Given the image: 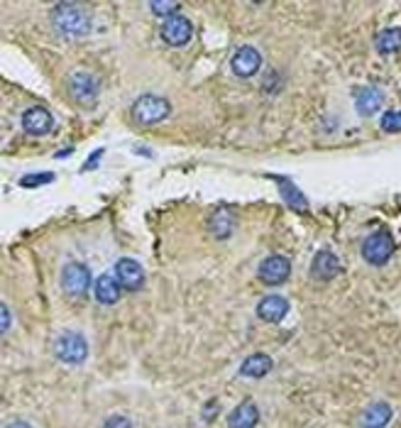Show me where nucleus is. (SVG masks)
Listing matches in <instances>:
<instances>
[{
    "instance_id": "obj_1",
    "label": "nucleus",
    "mask_w": 401,
    "mask_h": 428,
    "mask_svg": "<svg viewBox=\"0 0 401 428\" xmlns=\"http://www.w3.org/2000/svg\"><path fill=\"white\" fill-rule=\"evenodd\" d=\"M52 25L66 40H81L91 32V15L81 3H57L52 8Z\"/></svg>"
},
{
    "instance_id": "obj_2",
    "label": "nucleus",
    "mask_w": 401,
    "mask_h": 428,
    "mask_svg": "<svg viewBox=\"0 0 401 428\" xmlns=\"http://www.w3.org/2000/svg\"><path fill=\"white\" fill-rule=\"evenodd\" d=\"M169 113H171L169 101L161 98V96H154V94L140 96V98H137L135 103H132V108H130L132 120H135L137 125H145V128L166 120V118H169Z\"/></svg>"
},
{
    "instance_id": "obj_3",
    "label": "nucleus",
    "mask_w": 401,
    "mask_h": 428,
    "mask_svg": "<svg viewBox=\"0 0 401 428\" xmlns=\"http://www.w3.org/2000/svg\"><path fill=\"white\" fill-rule=\"evenodd\" d=\"M54 355L64 364H81L88 357V340L78 330H64L54 340Z\"/></svg>"
},
{
    "instance_id": "obj_4",
    "label": "nucleus",
    "mask_w": 401,
    "mask_h": 428,
    "mask_svg": "<svg viewBox=\"0 0 401 428\" xmlns=\"http://www.w3.org/2000/svg\"><path fill=\"white\" fill-rule=\"evenodd\" d=\"M394 255V237L389 230H374L362 242V260L372 267H381Z\"/></svg>"
},
{
    "instance_id": "obj_5",
    "label": "nucleus",
    "mask_w": 401,
    "mask_h": 428,
    "mask_svg": "<svg viewBox=\"0 0 401 428\" xmlns=\"http://www.w3.org/2000/svg\"><path fill=\"white\" fill-rule=\"evenodd\" d=\"M98 94H101V86L98 79L88 71H76L68 79V96L76 105L81 108H93L98 103Z\"/></svg>"
},
{
    "instance_id": "obj_6",
    "label": "nucleus",
    "mask_w": 401,
    "mask_h": 428,
    "mask_svg": "<svg viewBox=\"0 0 401 428\" xmlns=\"http://www.w3.org/2000/svg\"><path fill=\"white\" fill-rule=\"evenodd\" d=\"M159 35H161V40H164V45L184 47V45H189L191 37H194V25H191V20L186 15L176 13V15L166 17V20L161 22Z\"/></svg>"
},
{
    "instance_id": "obj_7",
    "label": "nucleus",
    "mask_w": 401,
    "mask_h": 428,
    "mask_svg": "<svg viewBox=\"0 0 401 428\" xmlns=\"http://www.w3.org/2000/svg\"><path fill=\"white\" fill-rule=\"evenodd\" d=\"M59 281H61V289L68 296H83L88 291V286H91V272L81 262H66Z\"/></svg>"
},
{
    "instance_id": "obj_8",
    "label": "nucleus",
    "mask_w": 401,
    "mask_h": 428,
    "mask_svg": "<svg viewBox=\"0 0 401 428\" xmlns=\"http://www.w3.org/2000/svg\"><path fill=\"white\" fill-rule=\"evenodd\" d=\"M257 276H259V281L267 286H282L284 281H289V276H291V262L284 255H269L267 260H262V265H259Z\"/></svg>"
},
{
    "instance_id": "obj_9",
    "label": "nucleus",
    "mask_w": 401,
    "mask_h": 428,
    "mask_svg": "<svg viewBox=\"0 0 401 428\" xmlns=\"http://www.w3.org/2000/svg\"><path fill=\"white\" fill-rule=\"evenodd\" d=\"M22 130L27 135H34V138H42V135H49L54 128V115L49 113L44 105H32L22 113Z\"/></svg>"
},
{
    "instance_id": "obj_10",
    "label": "nucleus",
    "mask_w": 401,
    "mask_h": 428,
    "mask_svg": "<svg viewBox=\"0 0 401 428\" xmlns=\"http://www.w3.org/2000/svg\"><path fill=\"white\" fill-rule=\"evenodd\" d=\"M259 66H262V54L249 45L240 47L233 54V59H230V69H233V74L240 76V79H252L259 71Z\"/></svg>"
},
{
    "instance_id": "obj_11",
    "label": "nucleus",
    "mask_w": 401,
    "mask_h": 428,
    "mask_svg": "<svg viewBox=\"0 0 401 428\" xmlns=\"http://www.w3.org/2000/svg\"><path fill=\"white\" fill-rule=\"evenodd\" d=\"M115 279L125 291H140L145 284V270L137 260L132 257H122L115 262Z\"/></svg>"
},
{
    "instance_id": "obj_12",
    "label": "nucleus",
    "mask_w": 401,
    "mask_h": 428,
    "mask_svg": "<svg viewBox=\"0 0 401 428\" xmlns=\"http://www.w3.org/2000/svg\"><path fill=\"white\" fill-rule=\"evenodd\" d=\"M340 272H342V265H340V260L335 257V252H330V250L316 252V257H313V262H311V276H313V279H316V281H330V279H335Z\"/></svg>"
},
{
    "instance_id": "obj_13",
    "label": "nucleus",
    "mask_w": 401,
    "mask_h": 428,
    "mask_svg": "<svg viewBox=\"0 0 401 428\" xmlns=\"http://www.w3.org/2000/svg\"><path fill=\"white\" fill-rule=\"evenodd\" d=\"M289 313V301L279 294H269L264 296L257 304V318L264 323H282Z\"/></svg>"
},
{
    "instance_id": "obj_14",
    "label": "nucleus",
    "mask_w": 401,
    "mask_h": 428,
    "mask_svg": "<svg viewBox=\"0 0 401 428\" xmlns=\"http://www.w3.org/2000/svg\"><path fill=\"white\" fill-rule=\"evenodd\" d=\"M257 423H259V408L252 399L240 401L228 416L230 428H257Z\"/></svg>"
},
{
    "instance_id": "obj_15",
    "label": "nucleus",
    "mask_w": 401,
    "mask_h": 428,
    "mask_svg": "<svg viewBox=\"0 0 401 428\" xmlns=\"http://www.w3.org/2000/svg\"><path fill=\"white\" fill-rule=\"evenodd\" d=\"M394 416L391 406L386 401H374L362 411L360 416V428H386Z\"/></svg>"
},
{
    "instance_id": "obj_16",
    "label": "nucleus",
    "mask_w": 401,
    "mask_h": 428,
    "mask_svg": "<svg viewBox=\"0 0 401 428\" xmlns=\"http://www.w3.org/2000/svg\"><path fill=\"white\" fill-rule=\"evenodd\" d=\"M93 294H96L98 304L112 306V304H117V301H120L122 286H120V281H117L115 276L101 274V276H98V281H96V289H93Z\"/></svg>"
},
{
    "instance_id": "obj_17",
    "label": "nucleus",
    "mask_w": 401,
    "mask_h": 428,
    "mask_svg": "<svg viewBox=\"0 0 401 428\" xmlns=\"http://www.w3.org/2000/svg\"><path fill=\"white\" fill-rule=\"evenodd\" d=\"M381 101H384V96H381L379 89H374V86H365V89L355 96V108L362 118H370V115L379 113Z\"/></svg>"
},
{
    "instance_id": "obj_18",
    "label": "nucleus",
    "mask_w": 401,
    "mask_h": 428,
    "mask_svg": "<svg viewBox=\"0 0 401 428\" xmlns=\"http://www.w3.org/2000/svg\"><path fill=\"white\" fill-rule=\"evenodd\" d=\"M269 372H272V357L264 353L249 355V357L240 364V374H242V377H249V379H259Z\"/></svg>"
},
{
    "instance_id": "obj_19",
    "label": "nucleus",
    "mask_w": 401,
    "mask_h": 428,
    "mask_svg": "<svg viewBox=\"0 0 401 428\" xmlns=\"http://www.w3.org/2000/svg\"><path fill=\"white\" fill-rule=\"evenodd\" d=\"M374 47L384 57L401 52V27H386V30H381L374 40Z\"/></svg>"
},
{
    "instance_id": "obj_20",
    "label": "nucleus",
    "mask_w": 401,
    "mask_h": 428,
    "mask_svg": "<svg viewBox=\"0 0 401 428\" xmlns=\"http://www.w3.org/2000/svg\"><path fill=\"white\" fill-rule=\"evenodd\" d=\"M274 179H277L279 189H282V198L286 206H291L293 211H308V201H306V196H303L301 189L293 186L289 179H279V177H274Z\"/></svg>"
},
{
    "instance_id": "obj_21",
    "label": "nucleus",
    "mask_w": 401,
    "mask_h": 428,
    "mask_svg": "<svg viewBox=\"0 0 401 428\" xmlns=\"http://www.w3.org/2000/svg\"><path fill=\"white\" fill-rule=\"evenodd\" d=\"M235 230V216L228 211H218L213 218H210V233L215 237H230Z\"/></svg>"
},
{
    "instance_id": "obj_22",
    "label": "nucleus",
    "mask_w": 401,
    "mask_h": 428,
    "mask_svg": "<svg viewBox=\"0 0 401 428\" xmlns=\"http://www.w3.org/2000/svg\"><path fill=\"white\" fill-rule=\"evenodd\" d=\"M379 128L384 133H401V110H386V113H381Z\"/></svg>"
},
{
    "instance_id": "obj_23",
    "label": "nucleus",
    "mask_w": 401,
    "mask_h": 428,
    "mask_svg": "<svg viewBox=\"0 0 401 428\" xmlns=\"http://www.w3.org/2000/svg\"><path fill=\"white\" fill-rule=\"evenodd\" d=\"M54 174L49 172H39V174H29V177L20 179V186L22 189H34V186H44V184H52Z\"/></svg>"
},
{
    "instance_id": "obj_24",
    "label": "nucleus",
    "mask_w": 401,
    "mask_h": 428,
    "mask_svg": "<svg viewBox=\"0 0 401 428\" xmlns=\"http://www.w3.org/2000/svg\"><path fill=\"white\" fill-rule=\"evenodd\" d=\"M150 10L154 13L156 17H171V15H176L179 6H176V3H150Z\"/></svg>"
},
{
    "instance_id": "obj_25",
    "label": "nucleus",
    "mask_w": 401,
    "mask_h": 428,
    "mask_svg": "<svg viewBox=\"0 0 401 428\" xmlns=\"http://www.w3.org/2000/svg\"><path fill=\"white\" fill-rule=\"evenodd\" d=\"M103 428H132V421L127 416H120V413H112L103 421Z\"/></svg>"
},
{
    "instance_id": "obj_26",
    "label": "nucleus",
    "mask_w": 401,
    "mask_h": 428,
    "mask_svg": "<svg viewBox=\"0 0 401 428\" xmlns=\"http://www.w3.org/2000/svg\"><path fill=\"white\" fill-rule=\"evenodd\" d=\"M215 416H218V399H210V401L203 406V421L210 423Z\"/></svg>"
},
{
    "instance_id": "obj_27",
    "label": "nucleus",
    "mask_w": 401,
    "mask_h": 428,
    "mask_svg": "<svg viewBox=\"0 0 401 428\" xmlns=\"http://www.w3.org/2000/svg\"><path fill=\"white\" fill-rule=\"evenodd\" d=\"M101 157H103V149H96V152H93V157L83 162V172H88V169H96L98 162H101Z\"/></svg>"
},
{
    "instance_id": "obj_28",
    "label": "nucleus",
    "mask_w": 401,
    "mask_h": 428,
    "mask_svg": "<svg viewBox=\"0 0 401 428\" xmlns=\"http://www.w3.org/2000/svg\"><path fill=\"white\" fill-rule=\"evenodd\" d=\"M0 309H3V333H8L10 330V309H8V304H3Z\"/></svg>"
},
{
    "instance_id": "obj_29",
    "label": "nucleus",
    "mask_w": 401,
    "mask_h": 428,
    "mask_svg": "<svg viewBox=\"0 0 401 428\" xmlns=\"http://www.w3.org/2000/svg\"><path fill=\"white\" fill-rule=\"evenodd\" d=\"M5 428H32V426H29L27 421H22V418H17V421H10Z\"/></svg>"
}]
</instances>
